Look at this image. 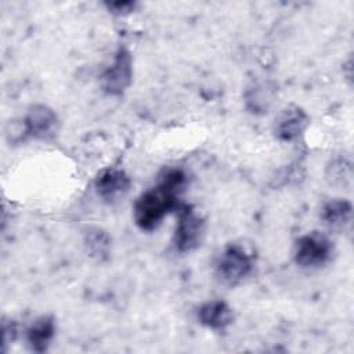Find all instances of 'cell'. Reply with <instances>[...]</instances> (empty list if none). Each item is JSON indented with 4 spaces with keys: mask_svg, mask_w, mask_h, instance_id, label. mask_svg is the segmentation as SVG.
Segmentation results:
<instances>
[{
    "mask_svg": "<svg viewBox=\"0 0 354 354\" xmlns=\"http://www.w3.org/2000/svg\"><path fill=\"white\" fill-rule=\"evenodd\" d=\"M26 343L30 351L44 353L55 336V319L53 315H41L26 329Z\"/></svg>",
    "mask_w": 354,
    "mask_h": 354,
    "instance_id": "9c48e42d",
    "label": "cell"
},
{
    "mask_svg": "<svg viewBox=\"0 0 354 354\" xmlns=\"http://www.w3.org/2000/svg\"><path fill=\"white\" fill-rule=\"evenodd\" d=\"M199 322L213 330H223L231 325L234 314L231 307L223 300H210L198 310Z\"/></svg>",
    "mask_w": 354,
    "mask_h": 354,
    "instance_id": "30bf717a",
    "label": "cell"
},
{
    "mask_svg": "<svg viewBox=\"0 0 354 354\" xmlns=\"http://www.w3.org/2000/svg\"><path fill=\"white\" fill-rule=\"evenodd\" d=\"M353 216V206L346 199H333L324 205L321 217L322 220L335 230H342L350 224Z\"/></svg>",
    "mask_w": 354,
    "mask_h": 354,
    "instance_id": "8fae6325",
    "label": "cell"
},
{
    "mask_svg": "<svg viewBox=\"0 0 354 354\" xmlns=\"http://www.w3.org/2000/svg\"><path fill=\"white\" fill-rule=\"evenodd\" d=\"M187 176L180 169L163 170L158 184L142 192L134 203V221L142 231H153L162 220L173 210H177L180 195L184 191Z\"/></svg>",
    "mask_w": 354,
    "mask_h": 354,
    "instance_id": "6da1fadb",
    "label": "cell"
},
{
    "mask_svg": "<svg viewBox=\"0 0 354 354\" xmlns=\"http://www.w3.org/2000/svg\"><path fill=\"white\" fill-rule=\"evenodd\" d=\"M308 126L307 113L297 105L286 106L275 120V136L281 141H293Z\"/></svg>",
    "mask_w": 354,
    "mask_h": 354,
    "instance_id": "ba28073f",
    "label": "cell"
},
{
    "mask_svg": "<svg viewBox=\"0 0 354 354\" xmlns=\"http://www.w3.org/2000/svg\"><path fill=\"white\" fill-rule=\"evenodd\" d=\"M83 242L87 253L93 259L98 261H104L108 259L111 250V238L104 230L98 227L87 228V231L84 232Z\"/></svg>",
    "mask_w": 354,
    "mask_h": 354,
    "instance_id": "7c38bea8",
    "label": "cell"
},
{
    "mask_svg": "<svg viewBox=\"0 0 354 354\" xmlns=\"http://www.w3.org/2000/svg\"><path fill=\"white\" fill-rule=\"evenodd\" d=\"M130 185L129 176L123 170L113 167L102 170L94 181L97 195L109 203L123 198L129 192Z\"/></svg>",
    "mask_w": 354,
    "mask_h": 354,
    "instance_id": "52a82bcc",
    "label": "cell"
},
{
    "mask_svg": "<svg viewBox=\"0 0 354 354\" xmlns=\"http://www.w3.org/2000/svg\"><path fill=\"white\" fill-rule=\"evenodd\" d=\"M133 80V58L126 47H119L112 64L101 73L100 83L108 95H122Z\"/></svg>",
    "mask_w": 354,
    "mask_h": 354,
    "instance_id": "5b68a950",
    "label": "cell"
},
{
    "mask_svg": "<svg viewBox=\"0 0 354 354\" xmlns=\"http://www.w3.org/2000/svg\"><path fill=\"white\" fill-rule=\"evenodd\" d=\"M332 254V241L318 231L301 235L295 243L293 257L296 264L303 268H319L330 260Z\"/></svg>",
    "mask_w": 354,
    "mask_h": 354,
    "instance_id": "3957f363",
    "label": "cell"
},
{
    "mask_svg": "<svg viewBox=\"0 0 354 354\" xmlns=\"http://www.w3.org/2000/svg\"><path fill=\"white\" fill-rule=\"evenodd\" d=\"M177 224L174 230L173 243L180 253L195 250L203 238L205 223L202 217L192 210L191 206L181 205L177 210Z\"/></svg>",
    "mask_w": 354,
    "mask_h": 354,
    "instance_id": "277c9868",
    "label": "cell"
},
{
    "mask_svg": "<svg viewBox=\"0 0 354 354\" xmlns=\"http://www.w3.org/2000/svg\"><path fill=\"white\" fill-rule=\"evenodd\" d=\"M253 270V256L239 243H231L220 253L216 264V275L223 285L241 283Z\"/></svg>",
    "mask_w": 354,
    "mask_h": 354,
    "instance_id": "7a4b0ae2",
    "label": "cell"
},
{
    "mask_svg": "<svg viewBox=\"0 0 354 354\" xmlns=\"http://www.w3.org/2000/svg\"><path fill=\"white\" fill-rule=\"evenodd\" d=\"M1 336H3V353L7 350V344L15 340L17 336V326L11 319H3L1 324Z\"/></svg>",
    "mask_w": 354,
    "mask_h": 354,
    "instance_id": "5bb4252c",
    "label": "cell"
},
{
    "mask_svg": "<svg viewBox=\"0 0 354 354\" xmlns=\"http://www.w3.org/2000/svg\"><path fill=\"white\" fill-rule=\"evenodd\" d=\"M105 6L112 14H118V15L129 14L136 8L134 1H111V3H105Z\"/></svg>",
    "mask_w": 354,
    "mask_h": 354,
    "instance_id": "9a60e30c",
    "label": "cell"
},
{
    "mask_svg": "<svg viewBox=\"0 0 354 354\" xmlns=\"http://www.w3.org/2000/svg\"><path fill=\"white\" fill-rule=\"evenodd\" d=\"M58 126L59 120L57 113L43 104L32 105L22 120L24 134L36 140L53 138L58 131Z\"/></svg>",
    "mask_w": 354,
    "mask_h": 354,
    "instance_id": "8992f818",
    "label": "cell"
},
{
    "mask_svg": "<svg viewBox=\"0 0 354 354\" xmlns=\"http://www.w3.org/2000/svg\"><path fill=\"white\" fill-rule=\"evenodd\" d=\"M326 180L333 185H347L351 181V163L343 158L332 160L326 167Z\"/></svg>",
    "mask_w": 354,
    "mask_h": 354,
    "instance_id": "4fadbf2b",
    "label": "cell"
}]
</instances>
